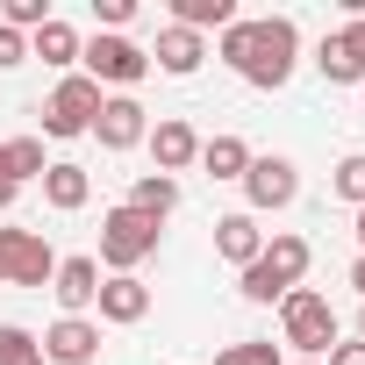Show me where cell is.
Here are the masks:
<instances>
[{
	"instance_id": "1",
	"label": "cell",
	"mask_w": 365,
	"mask_h": 365,
	"mask_svg": "<svg viewBox=\"0 0 365 365\" xmlns=\"http://www.w3.org/2000/svg\"><path fill=\"white\" fill-rule=\"evenodd\" d=\"M294 51H301V29L287 15H258V22H230L222 29V65H237L251 86H287L294 79Z\"/></svg>"
},
{
	"instance_id": "2",
	"label": "cell",
	"mask_w": 365,
	"mask_h": 365,
	"mask_svg": "<svg viewBox=\"0 0 365 365\" xmlns=\"http://www.w3.org/2000/svg\"><path fill=\"white\" fill-rule=\"evenodd\" d=\"M308 237H294V230H279V237H265V251L244 265V301H258V308H272V301H287L301 279H308Z\"/></svg>"
},
{
	"instance_id": "3",
	"label": "cell",
	"mask_w": 365,
	"mask_h": 365,
	"mask_svg": "<svg viewBox=\"0 0 365 365\" xmlns=\"http://www.w3.org/2000/svg\"><path fill=\"white\" fill-rule=\"evenodd\" d=\"M158 230H165V222L136 215L129 201L108 208V215H101V265H108V272H136V265L158 251Z\"/></svg>"
},
{
	"instance_id": "4",
	"label": "cell",
	"mask_w": 365,
	"mask_h": 365,
	"mask_svg": "<svg viewBox=\"0 0 365 365\" xmlns=\"http://www.w3.org/2000/svg\"><path fill=\"white\" fill-rule=\"evenodd\" d=\"M279 336H287L294 351H308V358H329V344H336V308H329L315 287H294V294L279 301Z\"/></svg>"
},
{
	"instance_id": "5",
	"label": "cell",
	"mask_w": 365,
	"mask_h": 365,
	"mask_svg": "<svg viewBox=\"0 0 365 365\" xmlns=\"http://www.w3.org/2000/svg\"><path fill=\"white\" fill-rule=\"evenodd\" d=\"M79 65H86V79L93 86H143V72H150V51L143 43H129V36H93V43H79Z\"/></svg>"
},
{
	"instance_id": "6",
	"label": "cell",
	"mask_w": 365,
	"mask_h": 365,
	"mask_svg": "<svg viewBox=\"0 0 365 365\" xmlns=\"http://www.w3.org/2000/svg\"><path fill=\"white\" fill-rule=\"evenodd\" d=\"M101 101H108V93H101L86 72H65V79H58V93L43 101V136H86V129H93V115H101Z\"/></svg>"
},
{
	"instance_id": "7",
	"label": "cell",
	"mask_w": 365,
	"mask_h": 365,
	"mask_svg": "<svg viewBox=\"0 0 365 365\" xmlns=\"http://www.w3.org/2000/svg\"><path fill=\"white\" fill-rule=\"evenodd\" d=\"M86 136H101V150H136V143L150 136V115H143V101H136V93H108Z\"/></svg>"
},
{
	"instance_id": "8",
	"label": "cell",
	"mask_w": 365,
	"mask_h": 365,
	"mask_svg": "<svg viewBox=\"0 0 365 365\" xmlns=\"http://www.w3.org/2000/svg\"><path fill=\"white\" fill-rule=\"evenodd\" d=\"M237 187H244V201H251L258 215H272V208H287V201L301 194V172H294L287 158H251Z\"/></svg>"
},
{
	"instance_id": "9",
	"label": "cell",
	"mask_w": 365,
	"mask_h": 365,
	"mask_svg": "<svg viewBox=\"0 0 365 365\" xmlns=\"http://www.w3.org/2000/svg\"><path fill=\"white\" fill-rule=\"evenodd\" d=\"M101 358V329L86 315H58L43 329V365H93Z\"/></svg>"
},
{
	"instance_id": "10",
	"label": "cell",
	"mask_w": 365,
	"mask_h": 365,
	"mask_svg": "<svg viewBox=\"0 0 365 365\" xmlns=\"http://www.w3.org/2000/svg\"><path fill=\"white\" fill-rule=\"evenodd\" d=\"M51 294H58V308H65V315H86V308L101 301V258H58Z\"/></svg>"
},
{
	"instance_id": "11",
	"label": "cell",
	"mask_w": 365,
	"mask_h": 365,
	"mask_svg": "<svg viewBox=\"0 0 365 365\" xmlns=\"http://www.w3.org/2000/svg\"><path fill=\"white\" fill-rule=\"evenodd\" d=\"M143 143H150V158H158V172H165V179H172V172H187V165L201 158V136H194V122H179V115H165V122H158Z\"/></svg>"
},
{
	"instance_id": "12",
	"label": "cell",
	"mask_w": 365,
	"mask_h": 365,
	"mask_svg": "<svg viewBox=\"0 0 365 365\" xmlns=\"http://www.w3.org/2000/svg\"><path fill=\"white\" fill-rule=\"evenodd\" d=\"M58 272V251L36 237V230H15V251H8V287H51Z\"/></svg>"
},
{
	"instance_id": "13",
	"label": "cell",
	"mask_w": 365,
	"mask_h": 365,
	"mask_svg": "<svg viewBox=\"0 0 365 365\" xmlns=\"http://www.w3.org/2000/svg\"><path fill=\"white\" fill-rule=\"evenodd\" d=\"M150 315V287L136 272H108L101 279V322H143Z\"/></svg>"
},
{
	"instance_id": "14",
	"label": "cell",
	"mask_w": 365,
	"mask_h": 365,
	"mask_svg": "<svg viewBox=\"0 0 365 365\" xmlns=\"http://www.w3.org/2000/svg\"><path fill=\"white\" fill-rule=\"evenodd\" d=\"M215 251H222L230 265H251V258L265 251V230H258V215H251V208L222 215V222H215Z\"/></svg>"
},
{
	"instance_id": "15",
	"label": "cell",
	"mask_w": 365,
	"mask_h": 365,
	"mask_svg": "<svg viewBox=\"0 0 365 365\" xmlns=\"http://www.w3.org/2000/svg\"><path fill=\"white\" fill-rule=\"evenodd\" d=\"M201 58H208V43H201L194 29H158V51H150V65H158V72L187 79V72H201Z\"/></svg>"
},
{
	"instance_id": "16",
	"label": "cell",
	"mask_w": 365,
	"mask_h": 365,
	"mask_svg": "<svg viewBox=\"0 0 365 365\" xmlns=\"http://www.w3.org/2000/svg\"><path fill=\"white\" fill-rule=\"evenodd\" d=\"M43 201H51L58 215L86 208V201H93V172H86V165H72V158H65V165H51V172H43Z\"/></svg>"
},
{
	"instance_id": "17",
	"label": "cell",
	"mask_w": 365,
	"mask_h": 365,
	"mask_svg": "<svg viewBox=\"0 0 365 365\" xmlns=\"http://www.w3.org/2000/svg\"><path fill=\"white\" fill-rule=\"evenodd\" d=\"M29 58H43V65H58V72H65V65H79V29L51 15V22L29 36Z\"/></svg>"
},
{
	"instance_id": "18",
	"label": "cell",
	"mask_w": 365,
	"mask_h": 365,
	"mask_svg": "<svg viewBox=\"0 0 365 365\" xmlns=\"http://www.w3.org/2000/svg\"><path fill=\"white\" fill-rule=\"evenodd\" d=\"M129 208H136V215H150V222H165V215L179 208V179H165V172H143L136 187H129Z\"/></svg>"
},
{
	"instance_id": "19",
	"label": "cell",
	"mask_w": 365,
	"mask_h": 365,
	"mask_svg": "<svg viewBox=\"0 0 365 365\" xmlns=\"http://www.w3.org/2000/svg\"><path fill=\"white\" fill-rule=\"evenodd\" d=\"M237 22V0H172V29H230Z\"/></svg>"
},
{
	"instance_id": "20",
	"label": "cell",
	"mask_w": 365,
	"mask_h": 365,
	"mask_svg": "<svg viewBox=\"0 0 365 365\" xmlns=\"http://www.w3.org/2000/svg\"><path fill=\"white\" fill-rule=\"evenodd\" d=\"M201 165H208V179H244L251 143H244V136H208V143H201Z\"/></svg>"
},
{
	"instance_id": "21",
	"label": "cell",
	"mask_w": 365,
	"mask_h": 365,
	"mask_svg": "<svg viewBox=\"0 0 365 365\" xmlns=\"http://www.w3.org/2000/svg\"><path fill=\"white\" fill-rule=\"evenodd\" d=\"M315 65H322V79H329V86H358V79H365V65L351 58V43H344V36H322Z\"/></svg>"
},
{
	"instance_id": "22",
	"label": "cell",
	"mask_w": 365,
	"mask_h": 365,
	"mask_svg": "<svg viewBox=\"0 0 365 365\" xmlns=\"http://www.w3.org/2000/svg\"><path fill=\"white\" fill-rule=\"evenodd\" d=\"M0 150H8V172H15V187H22V179H43V172H51V158H43V136H8Z\"/></svg>"
},
{
	"instance_id": "23",
	"label": "cell",
	"mask_w": 365,
	"mask_h": 365,
	"mask_svg": "<svg viewBox=\"0 0 365 365\" xmlns=\"http://www.w3.org/2000/svg\"><path fill=\"white\" fill-rule=\"evenodd\" d=\"M0 365H43V336H29L22 322H0Z\"/></svg>"
},
{
	"instance_id": "24",
	"label": "cell",
	"mask_w": 365,
	"mask_h": 365,
	"mask_svg": "<svg viewBox=\"0 0 365 365\" xmlns=\"http://www.w3.org/2000/svg\"><path fill=\"white\" fill-rule=\"evenodd\" d=\"M215 365H287V358H279V344H265V336H244V344L215 351Z\"/></svg>"
},
{
	"instance_id": "25",
	"label": "cell",
	"mask_w": 365,
	"mask_h": 365,
	"mask_svg": "<svg viewBox=\"0 0 365 365\" xmlns=\"http://www.w3.org/2000/svg\"><path fill=\"white\" fill-rule=\"evenodd\" d=\"M329 187H336V194H344L351 208H365V150H351V158H344V165L329 172Z\"/></svg>"
},
{
	"instance_id": "26",
	"label": "cell",
	"mask_w": 365,
	"mask_h": 365,
	"mask_svg": "<svg viewBox=\"0 0 365 365\" xmlns=\"http://www.w3.org/2000/svg\"><path fill=\"white\" fill-rule=\"evenodd\" d=\"M15 65H29V36L0 22V72H15Z\"/></svg>"
},
{
	"instance_id": "27",
	"label": "cell",
	"mask_w": 365,
	"mask_h": 365,
	"mask_svg": "<svg viewBox=\"0 0 365 365\" xmlns=\"http://www.w3.org/2000/svg\"><path fill=\"white\" fill-rule=\"evenodd\" d=\"M93 15L108 22V36H122V22L136 15V0H93Z\"/></svg>"
},
{
	"instance_id": "28",
	"label": "cell",
	"mask_w": 365,
	"mask_h": 365,
	"mask_svg": "<svg viewBox=\"0 0 365 365\" xmlns=\"http://www.w3.org/2000/svg\"><path fill=\"white\" fill-rule=\"evenodd\" d=\"M322 365H365V344H358V336H351V344H329Z\"/></svg>"
},
{
	"instance_id": "29",
	"label": "cell",
	"mask_w": 365,
	"mask_h": 365,
	"mask_svg": "<svg viewBox=\"0 0 365 365\" xmlns=\"http://www.w3.org/2000/svg\"><path fill=\"white\" fill-rule=\"evenodd\" d=\"M336 36H344V43H351V58H358V65H365V15H351V22H344V29H336Z\"/></svg>"
},
{
	"instance_id": "30",
	"label": "cell",
	"mask_w": 365,
	"mask_h": 365,
	"mask_svg": "<svg viewBox=\"0 0 365 365\" xmlns=\"http://www.w3.org/2000/svg\"><path fill=\"white\" fill-rule=\"evenodd\" d=\"M15 194H22V187H15V172H8V150H0V215L15 208Z\"/></svg>"
},
{
	"instance_id": "31",
	"label": "cell",
	"mask_w": 365,
	"mask_h": 365,
	"mask_svg": "<svg viewBox=\"0 0 365 365\" xmlns=\"http://www.w3.org/2000/svg\"><path fill=\"white\" fill-rule=\"evenodd\" d=\"M8 251H15V230H0V287H8Z\"/></svg>"
},
{
	"instance_id": "32",
	"label": "cell",
	"mask_w": 365,
	"mask_h": 365,
	"mask_svg": "<svg viewBox=\"0 0 365 365\" xmlns=\"http://www.w3.org/2000/svg\"><path fill=\"white\" fill-rule=\"evenodd\" d=\"M351 230H358V258H365V208H358V222H351Z\"/></svg>"
},
{
	"instance_id": "33",
	"label": "cell",
	"mask_w": 365,
	"mask_h": 365,
	"mask_svg": "<svg viewBox=\"0 0 365 365\" xmlns=\"http://www.w3.org/2000/svg\"><path fill=\"white\" fill-rule=\"evenodd\" d=\"M351 287H358V294H365V258H358V265H351Z\"/></svg>"
},
{
	"instance_id": "34",
	"label": "cell",
	"mask_w": 365,
	"mask_h": 365,
	"mask_svg": "<svg viewBox=\"0 0 365 365\" xmlns=\"http://www.w3.org/2000/svg\"><path fill=\"white\" fill-rule=\"evenodd\" d=\"M358 344H365V322H358Z\"/></svg>"
},
{
	"instance_id": "35",
	"label": "cell",
	"mask_w": 365,
	"mask_h": 365,
	"mask_svg": "<svg viewBox=\"0 0 365 365\" xmlns=\"http://www.w3.org/2000/svg\"><path fill=\"white\" fill-rule=\"evenodd\" d=\"M301 365H322V358H301Z\"/></svg>"
},
{
	"instance_id": "36",
	"label": "cell",
	"mask_w": 365,
	"mask_h": 365,
	"mask_svg": "<svg viewBox=\"0 0 365 365\" xmlns=\"http://www.w3.org/2000/svg\"><path fill=\"white\" fill-rule=\"evenodd\" d=\"M93 365H101V358H93Z\"/></svg>"
}]
</instances>
